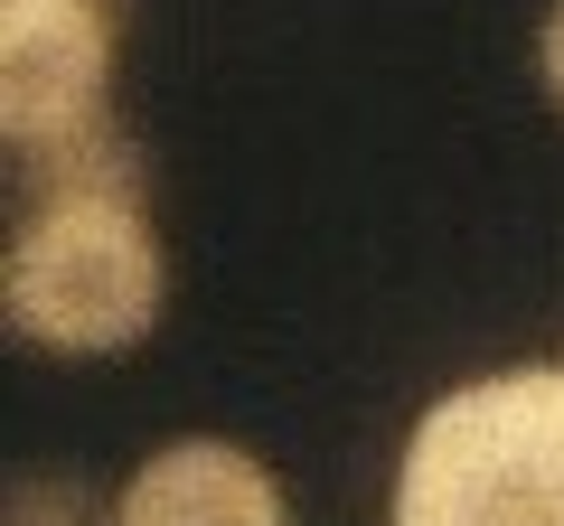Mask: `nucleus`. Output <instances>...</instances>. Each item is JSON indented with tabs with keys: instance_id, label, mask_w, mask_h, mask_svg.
<instances>
[{
	"instance_id": "nucleus-1",
	"label": "nucleus",
	"mask_w": 564,
	"mask_h": 526,
	"mask_svg": "<svg viewBox=\"0 0 564 526\" xmlns=\"http://www.w3.org/2000/svg\"><path fill=\"white\" fill-rule=\"evenodd\" d=\"M395 526H564V366H499L423 405Z\"/></svg>"
},
{
	"instance_id": "nucleus-2",
	"label": "nucleus",
	"mask_w": 564,
	"mask_h": 526,
	"mask_svg": "<svg viewBox=\"0 0 564 526\" xmlns=\"http://www.w3.org/2000/svg\"><path fill=\"white\" fill-rule=\"evenodd\" d=\"M161 235L151 207L122 198H57L20 226L10 273H0V310L29 348L47 358H113L161 320Z\"/></svg>"
},
{
	"instance_id": "nucleus-6",
	"label": "nucleus",
	"mask_w": 564,
	"mask_h": 526,
	"mask_svg": "<svg viewBox=\"0 0 564 526\" xmlns=\"http://www.w3.org/2000/svg\"><path fill=\"white\" fill-rule=\"evenodd\" d=\"M10 526H104V517H95V498L76 480H29L10 498Z\"/></svg>"
},
{
	"instance_id": "nucleus-4",
	"label": "nucleus",
	"mask_w": 564,
	"mask_h": 526,
	"mask_svg": "<svg viewBox=\"0 0 564 526\" xmlns=\"http://www.w3.org/2000/svg\"><path fill=\"white\" fill-rule=\"evenodd\" d=\"M113 526H292V507H282L273 470L245 442L188 432V442H161L122 480Z\"/></svg>"
},
{
	"instance_id": "nucleus-7",
	"label": "nucleus",
	"mask_w": 564,
	"mask_h": 526,
	"mask_svg": "<svg viewBox=\"0 0 564 526\" xmlns=\"http://www.w3.org/2000/svg\"><path fill=\"white\" fill-rule=\"evenodd\" d=\"M536 76H545V95L564 103V0L545 10V29H536Z\"/></svg>"
},
{
	"instance_id": "nucleus-5",
	"label": "nucleus",
	"mask_w": 564,
	"mask_h": 526,
	"mask_svg": "<svg viewBox=\"0 0 564 526\" xmlns=\"http://www.w3.org/2000/svg\"><path fill=\"white\" fill-rule=\"evenodd\" d=\"M29 188H39V207L57 198H122V207H151V169H141V151L122 142V122H85V132H66V142L47 151H20Z\"/></svg>"
},
{
	"instance_id": "nucleus-3",
	"label": "nucleus",
	"mask_w": 564,
	"mask_h": 526,
	"mask_svg": "<svg viewBox=\"0 0 564 526\" xmlns=\"http://www.w3.org/2000/svg\"><path fill=\"white\" fill-rule=\"evenodd\" d=\"M113 10L104 0H0V142L10 161L104 122Z\"/></svg>"
}]
</instances>
